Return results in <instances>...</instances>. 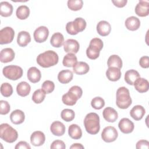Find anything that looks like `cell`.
Masks as SVG:
<instances>
[{"label": "cell", "instance_id": "cell-1", "mask_svg": "<svg viewBox=\"0 0 149 149\" xmlns=\"http://www.w3.org/2000/svg\"><path fill=\"white\" fill-rule=\"evenodd\" d=\"M36 60L40 66L47 68L56 65L59 61V57L55 51L48 50L39 54Z\"/></svg>", "mask_w": 149, "mask_h": 149}, {"label": "cell", "instance_id": "cell-2", "mask_svg": "<svg viewBox=\"0 0 149 149\" xmlns=\"http://www.w3.org/2000/svg\"><path fill=\"white\" fill-rule=\"evenodd\" d=\"M84 126L86 132L89 134H97L100 129L98 115L95 112H90L87 114L84 119Z\"/></svg>", "mask_w": 149, "mask_h": 149}, {"label": "cell", "instance_id": "cell-3", "mask_svg": "<svg viewBox=\"0 0 149 149\" xmlns=\"http://www.w3.org/2000/svg\"><path fill=\"white\" fill-rule=\"evenodd\" d=\"M116 97V104L120 109H126L132 104L129 90L125 87H120L117 90Z\"/></svg>", "mask_w": 149, "mask_h": 149}, {"label": "cell", "instance_id": "cell-4", "mask_svg": "<svg viewBox=\"0 0 149 149\" xmlns=\"http://www.w3.org/2000/svg\"><path fill=\"white\" fill-rule=\"evenodd\" d=\"M0 137L3 141L12 143L15 142L17 137V132L8 123H2L0 125Z\"/></svg>", "mask_w": 149, "mask_h": 149}, {"label": "cell", "instance_id": "cell-5", "mask_svg": "<svg viewBox=\"0 0 149 149\" xmlns=\"http://www.w3.org/2000/svg\"><path fill=\"white\" fill-rule=\"evenodd\" d=\"M104 43L99 38H94L90 42L88 47L86 49V55L87 57L92 60L98 58L100 51L102 49Z\"/></svg>", "mask_w": 149, "mask_h": 149}, {"label": "cell", "instance_id": "cell-6", "mask_svg": "<svg viewBox=\"0 0 149 149\" xmlns=\"http://www.w3.org/2000/svg\"><path fill=\"white\" fill-rule=\"evenodd\" d=\"M86 22L82 17H77L72 22H69L66 25V30L70 35H76L83 31L86 27Z\"/></svg>", "mask_w": 149, "mask_h": 149}, {"label": "cell", "instance_id": "cell-7", "mask_svg": "<svg viewBox=\"0 0 149 149\" xmlns=\"http://www.w3.org/2000/svg\"><path fill=\"white\" fill-rule=\"evenodd\" d=\"M3 76L11 80H17L23 76V69L16 65H9L4 67L2 70Z\"/></svg>", "mask_w": 149, "mask_h": 149}, {"label": "cell", "instance_id": "cell-8", "mask_svg": "<svg viewBox=\"0 0 149 149\" xmlns=\"http://www.w3.org/2000/svg\"><path fill=\"white\" fill-rule=\"evenodd\" d=\"M118 136V131L113 126H111L105 127L101 133L102 139L107 143H111L115 141Z\"/></svg>", "mask_w": 149, "mask_h": 149}, {"label": "cell", "instance_id": "cell-9", "mask_svg": "<svg viewBox=\"0 0 149 149\" xmlns=\"http://www.w3.org/2000/svg\"><path fill=\"white\" fill-rule=\"evenodd\" d=\"M15 31L10 27H5L0 30V44L10 43L14 38Z\"/></svg>", "mask_w": 149, "mask_h": 149}, {"label": "cell", "instance_id": "cell-10", "mask_svg": "<svg viewBox=\"0 0 149 149\" xmlns=\"http://www.w3.org/2000/svg\"><path fill=\"white\" fill-rule=\"evenodd\" d=\"M49 36V30L46 26H40L34 31V40L38 43L45 42Z\"/></svg>", "mask_w": 149, "mask_h": 149}, {"label": "cell", "instance_id": "cell-11", "mask_svg": "<svg viewBox=\"0 0 149 149\" xmlns=\"http://www.w3.org/2000/svg\"><path fill=\"white\" fill-rule=\"evenodd\" d=\"M118 127L120 130L125 134L132 133L134 128V123L129 119L123 118L120 120L118 123Z\"/></svg>", "mask_w": 149, "mask_h": 149}, {"label": "cell", "instance_id": "cell-12", "mask_svg": "<svg viewBox=\"0 0 149 149\" xmlns=\"http://www.w3.org/2000/svg\"><path fill=\"white\" fill-rule=\"evenodd\" d=\"M64 51L67 53L76 54L79 50L80 45L79 42L74 39H68L63 43Z\"/></svg>", "mask_w": 149, "mask_h": 149}, {"label": "cell", "instance_id": "cell-13", "mask_svg": "<svg viewBox=\"0 0 149 149\" xmlns=\"http://www.w3.org/2000/svg\"><path fill=\"white\" fill-rule=\"evenodd\" d=\"M135 13L140 17H146L149 14V2L140 1L135 7Z\"/></svg>", "mask_w": 149, "mask_h": 149}, {"label": "cell", "instance_id": "cell-14", "mask_svg": "<svg viewBox=\"0 0 149 149\" xmlns=\"http://www.w3.org/2000/svg\"><path fill=\"white\" fill-rule=\"evenodd\" d=\"M45 141V136L41 131L34 132L30 136V142L34 146H41Z\"/></svg>", "mask_w": 149, "mask_h": 149}, {"label": "cell", "instance_id": "cell-15", "mask_svg": "<svg viewBox=\"0 0 149 149\" xmlns=\"http://www.w3.org/2000/svg\"><path fill=\"white\" fill-rule=\"evenodd\" d=\"M102 116L105 120L108 122L113 123L117 120L118 113L114 108L112 107H107L103 110Z\"/></svg>", "mask_w": 149, "mask_h": 149}, {"label": "cell", "instance_id": "cell-16", "mask_svg": "<svg viewBox=\"0 0 149 149\" xmlns=\"http://www.w3.org/2000/svg\"><path fill=\"white\" fill-rule=\"evenodd\" d=\"M65 126L60 121L56 120L52 123L50 126V130L51 133L56 136H61L65 132Z\"/></svg>", "mask_w": 149, "mask_h": 149}, {"label": "cell", "instance_id": "cell-17", "mask_svg": "<svg viewBox=\"0 0 149 149\" xmlns=\"http://www.w3.org/2000/svg\"><path fill=\"white\" fill-rule=\"evenodd\" d=\"M15 54L10 48H6L1 50L0 53V61L2 63H8L12 61L15 58Z\"/></svg>", "mask_w": 149, "mask_h": 149}, {"label": "cell", "instance_id": "cell-18", "mask_svg": "<svg viewBox=\"0 0 149 149\" xmlns=\"http://www.w3.org/2000/svg\"><path fill=\"white\" fill-rule=\"evenodd\" d=\"M111 31V24L107 21L101 20L97 25V31L101 36H107L109 34Z\"/></svg>", "mask_w": 149, "mask_h": 149}, {"label": "cell", "instance_id": "cell-19", "mask_svg": "<svg viewBox=\"0 0 149 149\" xmlns=\"http://www.w3.org/2000/svg\"><path fill=\"white\" fill-rule=\"evenodd\" d=\"M134 88L140 93H146L148 90L149 83L148 81L144 78H138L133 83Z\"/></svg>", "mask_w": 149, "mask_h": 149}, {"label": "cell", "instance_id": "cell-20", "mask_svg": "<svg viewBox=\"0 0 149 149\" xmlns=\"http://www.w3.org/2000/svg\"><path fill=\"white\" fill-rule=\"evenodd\" d=\"M27 76L30 82L36 83L41 80V74L40 70L36 67H31L27 71Z\"/></svg>", "mask_w": 149, "mask_h": 149}, {"label": "cell", "instance_id": "cell-21", "mask_svg": "<svg viewBox=\"0 0 149 149\" xmlns=\"http://www.w3.org/2000/svg\"><path fill=\"white\" fill-rule=\"evenodd\" d=\"M146 113L144 108L140 105L134 106L130 111V116L135 120H141Z\"/></svg>", "mask_w": 149, "mask_h": 149}, {"label": "cell", "instance_id": "cell-22", "mask_svg": "<svg viewBox=\"0 0 149 149\" xmlns=\"http://www.w3.org/2000/svg\"><path fill=\"white\" fill-rule=\"evenodd\" d=\"M125 25L126 29L129 30L135 31L139 29L140 26V21L137 17L130 16L126 19Z\"/></svg>", "mask_w": 149, "mask_h": 149}, {"label": "cell", "instance_id": "cell-23", "mask_svg": "<svg viewBox=\"0 0 149 149\" xmlns=\"http://www.w3.org/2000/svg\"><path fill=\"white\" fill-rule=\"evenodd\" d=\"M120 69L115 67H110L106 71L107 79L112 81H116L120 79L121 77Z\"/></svg>", "mask_w": 149, "mask_h": 149}, {"label": "cell", "instance_id": "cell-24", "mask_svg": "<svg viewBox=\"0 0 149 149\" xmlns=\"http://www.w3.org/2000/svg\"><path fill=\"white\" fill-rule=\"evenodd\" d=\"M10 119L12 123L15 125H19L22 123L25 119L24 113L20 110L16 109L12 112L10 115Z\"/></svg>", "mask_w": 149, "mask_h": 149}, {"label": "cell", "instance_id": "cell-25", "mask_svg": "<svg viewBox=\"0 0 149 149\" xmlns=\"http://www.w3.org/2000/svg\"><path fill=\"white\" fill-rule=\"evenodd\" d=\"M73 77V72L68 69L62 70L58 74V80L62 84H67L72 81Z\"/></svg>", "mask_w": 149, "mask_h": 149}, {"label": "cell", "instance_id": "cell-26", "mask_svg": "<svg viewBox=\"0 0 149 149\" xmlns=\"http://www.w3.org/2000/svg\"><path fill=\"white\" fill-rule=\"evenodd\" d=\"M31 41V36L29 33L26 31L19 32L17 37V43L22 47H24Z\"/></svg>", "mask_w": 149, "mask_h": 149}, {"label": "cell", "instance_id": "cell-27", "mask_svg": "<svg viewBox=\"0 0 149 149\" xmlns=\"http://www.w3.org/2000/svg\"><path fill=\"white\" fill-rule=\"evenodd\" d=\"M68 134L72 139L78 140L82 136V131L79 125L76 124H72L69 126Z\"/></svg>", "mask_w": 149, "mask_h": 149}, {"label": "cell", "instance_id": "cell-28", "mask_svg": "<svg viewBox=\"0 0 149 149\" xmlns=\"http://www.w3.org/2000/svg\"><path fill=\"white\" fill-rule=\"evenodd\" d=\"M31 91L30 84L26 81H21L16 86V91L19 95L26 97L28 95Z\"/></svg>", "mask_w": 149, "mask_h": 149}, {"label": "cell", "instance_id": "cell-29", "mask_svg": "<svg viewBox=\"0 0 149 149\" xmlns=\"http://www.w3.org/2000/svg\"><path fill=\"white\" fill-rule=\"evenodd\" d=\"M78 100L79 98L77 97L70 91H68L66 93L63 94L62 97L63 103L68 106H73L75 105Z\"/></svg>", "mask_w": 149, "mask_h": 149}, {"label": "cell", "instance_id": "cell-30", "mask_svg": "<svg viewBox=\"0 0 149 149\" xmlns=\"http://www.w3.org/2000/svg\"><path fill=\"white\" fill-rule=\"evenodd\" d=\"M90 70L89 65L84 62H78L73 67V72L79 75H83L88 72Z\"/></svg>", "mask_w": 149, "mask_h": 149}, {"label": "cell", "instance_id": "cell-31", "mask_svg": "<svg viewBox=\"0 0 149 149\" xmlns=\"http://www.w3.org/2000/svg\"><path fill=\"white\" fill-rule=\"evenodd\" d=\"M13 6L11 3L6 1L0 3V15L3 17H9L13 13Z\"/></svg>", "mask_w": 149, "mask_h": 149}, {"label": "cell", "instance_id": "cell-32", "mask_svg": "<svg viewBox=\"0 0 149 149\" xmlns=\"http://www.w3.org/2000/svg\"><path fill=\"white\" fill-rule=\"evenodd\" d=\"M140 77L139 73L134 69L128 70L126 72L125 74V80L129 85H133L134 82L138 79Z\"/></svg>", "mask_w": 149, "mask_h": 149}, {"label": "cell", "instance_id": "cell-33", "mask_svg": "<svg viewBox=\"0 0 149 149\" xmlns=\"http://www.w3.org/2000/svg\"><path fill=\"white\" fill-rule=\"evenodd\" d=\"M50 43L51 45L54 47H61L64 43L63 36L61 33H55L51 36V38L50 39Z\"/></svg>", "mask_w": 149, "mask_h": 149}, {"label": "cell", "instance_id": "cell-34", "mask_svg": "<svg viewBox=\"0 0 149 149\" xmlns=\"http://www.w3.org/2000/svg\"><path fill=\"white\" fill-rule=\"evenodd\" d=\"M77 62V59L75 54L68 53L63 57L62 64L64 66L70 68L73 67Z\"/></svg>", "mask_w": 149, "mask_h": 149}, {"label": "cell", "instance_id": "cell-35", "mask_svg": "<svg viewBox=\"0 0 149 149\" xmlns=\"http://www.w3.org/2000/svg\"><path fill=\"white\" fill-rule=\"evenodd\" d=\"M107 65L108 68L115 67L120 69L122 67V61L118 55H112L108 59Z\"/></svg>", "mask_w": 149, "mask_h": 149}, {"label": "cell", "instance_id": "cell-36", "mask_svg": "<svg viewBox=\"0 0 149 149\" xmlns=\"http://www.w3.org/2000/svg\"><path fill=\"white\" fill-rule=\"evenodd\" d=\"M16 15L17 17L20 20L27 19L30 15L29 8L26 5L19 6L16 9Z\"/></svg>", "mask_w": 149, "mask_h": 149}, {"label": "cell", "instance_id": "cell-37", "mask_svg": "<svg viewBox=\"0 0 149 149\" xmlns=\"http://www.w3.org/2000/svg\"><path fill=\"white\" fill-rule=\"evenodd\" d=\"M45 93L42 89L36 90L32 95V100L36 104L41 103L45 98Z\"/></svg>", "mask_w": 149, "mask_h": 149}, {"label": "cell", "instance_id": "cell-38", "mask_svg": "<svg viewBox=\"0 0 149 149\" xmlns=\"http://www.w3.org/2000/svg\"><path fill=\"white\" fill-rule=\"evenodd\" d=\"M61 118L66 122L73 120L75 117V113L71 109H64L61 113Z\"/></svg>", "mask_w": 149, "mask_h": 149}, {"label": "cell", "instance_id": "cell-39", "mask_svg": "<svg viewBox=\"0 0 149 149\" xmlns=\"http://www.w3.org/2000/svg\"><path fill=\"white\" fill-rule=\"evenodd\" d=\"M68 7L73 11H77L80 10L83 6L82 0H69L67 2Z\"/></svg>", "mask_w": 149, "mask_h": 149}, {"label": "cell", "instance_id": "cell-40", "mask_svg": "<svg viewBox=\"0 0 149 149\" xmlns=\"http://www.w3.org/2000/svg\"><path fill=\"white\" fill-rule=\"evenodd\" d=\"M1 94L5 97H10L13 93V87L8 83H3L1 86Z\"/></svg>", "mask_w": 149, "mask_h": 149}, {"label": "cell", "instance_id": "cell-41", "mask_svg": "<svg viewBox=\"0 0 149 149\" xmlns=\"http://www.w3.org/2000/svg\"><path fill=\"white\" fill-rule=\"evenodd\" d=\"M91 105L95 109H101L105 105V101L100 97H96L92 99L91 101Z\"/></svg>", "mask_w": 149, "mask_h": 149}, {"label": "cell", "instance_id": "cell-42", "mask_svg": "<svg viewBox=\"0 0 149 149\" xmlns=\"http://www.w3.org/2000/svg\"><path fill=\"white\" fill-rule=\"evenodd\" d=\"M55 88V84L51 80H45L43 82L41 89L44 91L45 94L51 93Z\"/></svg>", "mask_w": 149, "mask_h": 149}, {"label": "cell", "instance_id": "cell-43", "mask_svg": "<svg viewBox=\"0 0 149 149\" xmlns=\"http://www.w3.org/2000/svg\"><path fill=\"white\" fill-rule=\"evenodd\" d=\"M10 110L9 104L6 101H0V113L1 115L8 114Z\"/></svg>", "mask_w": 149, "mask_h": 149}, {"label": "cell", "instance_id": "cell-44", "mask_svg": "<svg viewBox=\"0 0 149 149\" xmlns=\"http://www.w3.org/2000/svg\"><path fill=\"white\" fill-rule=\"evenodd\" d=\"M50 148L52 149L58 148V149H65L66 148V146L65 143L60 140H56L54 141L51 144Z\"/></svg>", "mask_w": 149, "mask_h": 149}, {"label": "cell", "instance_id": "cell-45", "mask_svg": "<svg viewBox=\"0 0 149 149\" xmlns=\"http://www.w3.org/2000/svg\"><path fill=\"white\" fill-rule=\"evenodd\" d=\"M69 91L73 93L79 99H80L83 94V90L81 88L78 86H73L72 87H70L69 90Z\"/></svg>", "mask_w": 149, "mask_h": 149}, {"label": "cell", "instance_id": "cell-46", "mask_svg": "<svg viewBox=\"0 0 149 149\" xmlns=\"http://www.w3.org/2000/svg\"><path fill=\"white\" fill-rule=\"evenodd\" d=\"M140 66L144 69L148 68L149 67V58L148 56H143L140 58L139 60Z\"/></svg>", "mask_w": 149, "mask_h": 149}, {"label": "cell", "instance_id": "cell-47", "mask_svg": "<svg viewBox=\"0 0 149 149\" xmlns=\"http://www.w3.org/2000/svg\"><path fill=\"white\" fill-rule=\"evenodd\" d=\"M136 148L137 149H142L149 148V142L146 140H141L137 142L136 145Z\"/></svg>", "mask_w": 149, "mask_h": 149}, {"label": "cell", "instance_id": "cell-48", "mask_svg": "<svg viewBox=\"0 0 149 149\" xmlns=\"http://www.w3.org/2000/svg\"><path fill=\"white\" fill-rule=\"evenodd\" d=\"M15 149H20V148H24V149H30V146L24 141H20L17 143L16 146L15 147Z\"/></svg>", "mask_w": 149, "mask_h": 149}, {"label": "cell", "instance_id": "cell-49", "mask_svg": "<svg viewBox=\"0 0 149 149\" xmlns=\"http://www.w3.org/2000/svg\"><path fill=\"white\" fill-rule=\"evenodd\" d=\"M112 2L113 3V5L115 6L118 8H123L126 5L127 1V0H119V1L116 0V1H112Z\"/></svg>", "mask_w": 149, "mask_h": 149}, {"label": "cell", "instance_id": "cell-50", "mask_svg": "<svg viewBox=\"0 0 149 149\" xmlns=\"http://www.w3.org/2000/svg\"><path fill=\"white\" fill-rule=\"evenodd\" d=\"M84 148V146L80 143H74L70 147L71 149H83Z\"/></svg>", "mask_w": 149, "mask_h": 149}]
</instances>
